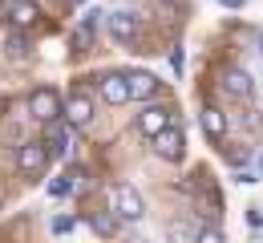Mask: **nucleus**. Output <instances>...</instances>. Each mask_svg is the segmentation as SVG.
Masks as SVG:
<instances>
[{"label":"nucleus","instance_id":"14","mask_svg":"<svg viewBox=\"0 0 263 243\" xmlns=\"http://www.w3.org/2000/svg\"><path fill=\"white\" fill-rule=\"evenodd\" d=\"M202 130H206L211 142H223L227 138V114L215 109V105H206V109H202Z\"/></svg>","mask_w":263,"mask_h":243},{"label":"nucleus","instance_id":"8","mask_svg":"<svg viewBox=\"0 0 263 243\" xmlns=\"http://www.w3.org/2000/svg\"><path fill=\"white\" fill-rule=\"evenodd\" d=\"M154 150L162 154L166 162H178V158L186 154V142H182V130H178V126H166L162 134L154 138Z\"/></svg>","mask_w":263,"mask_h":243},{"label":"nucleus","instance_id":"10","mask_svg":"<svg viewBox=\"0 0 263 243\" xmlns=\"http://www.w3.org/2000/svg\"><path fill=\"white\" fill-rule=\"evenodd\" d=\"M101 98L109 105H126L130 102V85H126V77L122 73H105L101 77Z\"/></svg>","mask_w":263,"mask_h":243},{"label":"nucleus","instance_id":"15","mask_svg":"<svg viewBox=\"0 0 263 243\" xmlns=\"http://www.w3.org/2000/svg\"><path fill=\"white\" fill-rule=\"evenodd\" d=\"M81 178H85V174L77 171V166H69V171L61 174V178H53V182H49V195H53V199H65V195H77Z\"/></svg>","mask_w":263,"mask_h":243},{"label":"nucleus","instance_id":"16","mask_svg":"<svg viewBox=\"0 0 263 243\" xmlns=\"http://www.w3.org/2000/svg\"><path fill=\"white\" fill-rule=\"evenodd\" d=\"M118 215H109V211H101V215H93V231H98L101 239H109V235H118Z\"/></svg>","mask_w":263,"mask_h":243},{"label":"nucleus","instance_id":"2","mask_svg":"<svg viewBox=\"0 0 263 243\" xmlns=\"http://www.w3.org/2000/svg\"><path fill=\"white\" fill-rule=\"evenodd\" d=\"M49 162H53V154H49L45 142H25L16 150V171L25 174V178H41V174L49 171Z\"/></svg>","mask_w":263,"mask_h":243},{"label":"nucleus","instance_id":"23","mask_svg":"<svg viewBox=\"0 0 263 243\" xmlns=\"http://www.w3.org/2000/svg\"><path fill=\"white\" fill-rule=\"evenodd\" d=\"M219 4H227V8H243L247 0H219Z\"/></svg>","mask_w":263,"mask_h":243},{"label":"nucleus","instance_id":"7","mask_svg":"<svg viewBox=\"0 0 263 243\" xmlns=\"http://www.w3.org/2000/svg\"><path fill=\"white\" fill-rule=\"evenodd\" d=\"M45 146H49L53 158H69V154H73V126L49 122V130H45Z\"/></svg>","mask_w":263,"mask_h":243},{"label":"nucleus","instance_id":"24","mask_svg":"<svg viewBox=\"0 0 263 243\" xmlns=\"http://www.w3.org/2000/svg\"><path fill=\"white\" fill-rule=\"evenodd\" d=\"M255 174L263 178V146H259V162H255Z\"/></svg>","mask_w":263,"mask_h":243},{"label":"nucleus","instance_id":"21","mask_svg":"<svg viewBox=\"0 0 263 243\" xmlns=\"http://www.w3.org/2000/svg\"><path fill=\"white\" fill-rule=\"evenodd\" d=\"M247 227H251V231H263V211H259V207L247 211Z\"/></svg>","mask_w":263,"mask_h":243},{"label":"nucleus","instance_id":"26","mask_svg":"<svg viewBox=\"0 0 263 243\" xmlns=\"http://www.w3.org/2000/svg\"><path fill=\"white\" fill-rule=\"evenodd\" d=\"M259 45H263V33H259Z\"/></svg>","mask_w":263,"mask_h":243},{"label":"nucleus","instance_id":"6","mask_svg":"<svg viewBox=\"0 0 263 243\" xmlns=\"http://www.w3.org/2000/svg\"><path fill=\"white\" fill-rule=\"evenodd\" d=\"M101 8H89L85 16H81V25L73 29V53L81 57V53H89V45H93V33H98V25H101Z\"/></svg>","mask_w":263,"mask_h":243},{"label":"nucleus","instance_id":"25","mask_svg":"<svg viewBox=\"0 0 263 243\" xmlns=\"http://www.w3.org/2000/svg\"><path fill=\"white\" fill-rule=\"evenodd\" d=\"M130 243H150V239H130Z\"/></svg>","mask_w":263,"mask_h":243},{"label":"nucleus","instance_id":"13","mask_svg":"<svg viewBox=\"0 0 263 243\" xmlns=\"http://www.w3.org/2000/svg\"><path fill=\"white\" fill-rule=\"evenodd\" d=\"M126 85H130V102H146V98L158 94V77L154 73H130Z\"/></svg>","mask_w":263,"mask_h":243},{"label":"nucleus","instance_id":"5","mask_svg":"<svg viewBox=\"0 0 263 243\" xmlns=\"http://www.w3.org/2000/svg\"><path fill=\"white\" fill-rule=\"evenodd\" d=\"M166 126H174V109H166V105H150V109L138 114V130L146 138H158Z\"/></svg>","mask_w":263,"mask_h":243},{"label":"nucleus","instance_id":"18","mask_svg":"<svg viewBox=\"0 0 263 243\" xmlns=\"http://www.w3.org/2000/svg\"><path fill=\"white\" fill-rule=\"evenodd\" d=\"M166 239L170 243H195V231L186 223H166Z\"/></svg>","mask_w":263,"mask_h":243},{"label":"nucleus","instance_id":"9","mask_svg":"<svg viewBox=\"0 0 263 243\" xmlns=\"http://www.w3.org/2000/svg\"><path fill=\"white\" fill-rule=\"evenodd\" d=\"M223 89H227L231 98H239V102H247V98L255 94V81H251V77H247L243 69H235V65H231V69L223 73Z\"/></svg>","mask_w":263,"mask_h":243},{"label":"nucleus","instance_id":"17","mask_svg":"<svg viewBox=\"0 0 263 243\" xmlns=\"http://www.w3.org/2000/svg\"><path fill=\"white\" fill-rule=\"evenodd\" d=\"M195 243H227V239H223V231H219L215 223H198L195 227Z\"/></svg>","mask_w":263,"mask_h":243},{"label":"nucleus","instance_id":"4","mask_svg":"<svg viewBox=\"0 0 263 243\" xmlns=\"http://www.w3.org/2000/svg\"><path fill=\"white\" fill-rule=\"evenodd\" d=\"M105 25H109V36H114L122 49H134V45H138V16H134V12H109Z\"/></svg>","mask_w":263,"mask_h":243},{"label":"nucleus","instance_id":"22","mask_svg":"<svg viewBox=\"0 0 263 243\" xmlns=\"http://www.w3.org/2000/svg\"><path fill=\"white\" fill-rule=\"evenodd\" d=\"M255 178H259V174H255V171H239V174H235V182H243V186H251Z\"/></svg>","mask_w":263,"mask_h":243},{"label":"nucleus","instance_id":"19","mask_svg":"<svg viewBox=\"0 0 263 243\" xmlns=\"http://www.w3.org/2000/svg\"><path fill=\"white\" fill-rule=\"evenodd\" d=\"M25 53H29V41H25L21 29H12L8 33V57H25Z\"/></svg>","mask_w":263,"mask_h":243},{"label":"nucleus","instance_id":"12","mask_svg":"<svg viewBox=\"0 0 263 243\" xmlns=\"http://www.w3.org/2000/svg\"><path fill=\"white\" fill-rule=\"evenodd\" d=\"M36 16H41V8H36L33 0H16V4H8V25H12V29H21V33H25V29H33Z\"/></svg>","mask_w":263,"mask_h":243},{"label":"nucleus","instance_id":"20","mask_svg":"<svg viewBox=\"0 0 263 243\" xmlns=\"http://www.w3.org/2000/svg\"><path fill=\"white\" fill-rule=\"evenodd\" d=\"M69 231H73V219H69V215H57V219H53V235H69Z\"/></svg>","mask_w":263,"mask_h":243},{"label":"nucleus","instance_id":"3","mask_svg":"<svg viewBox=\"0 0 263 243\" xmlns=\"http://www.w3.org/2000/svg\"><path fill=\"white\" fill-rule=\"evenodd\" d=\"M109 203H114V215H118V219H130V223L146 215L142 195H138L134 186H126V182H122V186H109Z\"/></svg>","mask_w":263,"mask_h":243},{"label":"nucleus","instance_id":"11","mask_svg":"<svg viewBox=\"0 0 263 243\" xmlns=\"http://www.w3.org/2000/svg\"><path fill=\"white\" fill-rule=\"evenodd\" d=\"M89 118H93V102H89L85 94L65 98V122L69 126H89Z\"/></svg>","mask_w":263,"mask_h":243},{"label":"nucleus","instance_id":"1","mask_svg":"<svg viewBox=\"0 0 263 243\" xmlns=\"http://www.w3.org/2000/svg\"><path fill=\"white\" fill-rule=\"evenodd\" d=\"M29 114H33L36 122H57L61 114H65V98L53 89V85H41V89H33V98H29Z\"/></svg>","mask_w":263,"mask_h":243}]
</instances>
